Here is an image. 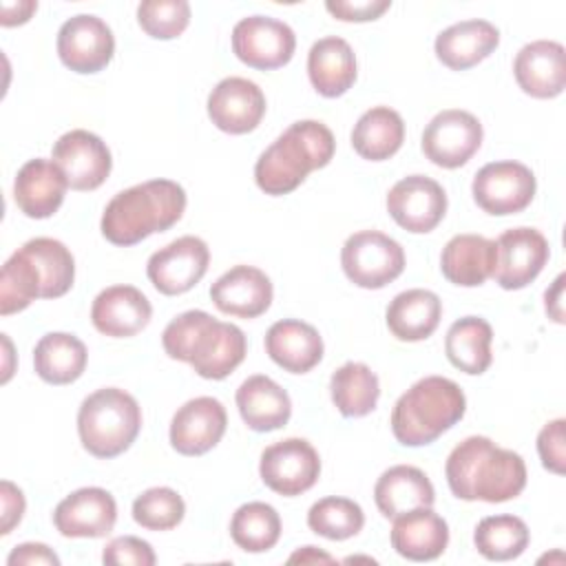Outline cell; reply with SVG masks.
Segmentation results:
<instances>
[{"instance_id": "38", "label": "cell", "mask_w": 566, "mask_h": 566, "mask_svg": "<svg viewBox=\"0 0 566 566\" xmlns=\"http://www.w3.org/2000/svg\"><path fill=\"white\" fill-rule=\"evenodd\" d=\"M230 535L245 553H265L281 537V517L265 502L241 504L230 520Z\"/></svg>"}, {"instance_id": "30", "label": "cell", "mask_w": 566, "mask_h": 566, "mask_svg": "<svg viewBox=\"0 0 566 566\" xmlns=\"http://www.w3.org/2000/svg\"><path fill=\"white\" fill-rule=\"evenodd\" d=\"M374 500L378 511L394 520L407 511L433 506L436 491L424 471L411 464H396L378 478L374 486Z\"/></svg>"}, {"instance_id": "13", "label": "cell", "mask_w": 566, "mask_h": 566, "mask_svg": "<svg viewBox=\"0 0 566 566\" xmlns=\"http://www.w3.org/2000/svg\"><path fill=\"white\" fill-rule=\"evenodd\" d=\"M51 159L62 170L69 188L73 190L99 188L113 168L106 142H102V137L84 128L64 133L53 144Z\"/></svg>"}, {"instance_id": "45", "label": "cell", "mask_w": 566, "mask_h": 566, "mask_svg": "<svg viewBox=\"0 0 566 566\" xmlns=\"http://www.w3.org/2000/svg\"><path fill=\"white\" fill-rule=\"evenodd\" d=\"M391 7V0H327L325 9L343 22H369L378 20L387 9Z\"/></svg>"}, {"instance_id": "39", "label": "cell", "mask_w": 566, "mask_h": 566, "mask_svg": "<svg viewBox=\"0 0 566 566\" xmlns=\"http://www.w3.org/2000/svg\"><path fill=\"white\" fill-rule=\"evenodd\" d=\"M35 298H42V276L31 256L20 248L4 261L0 272V314L22 312Z\"/></svg>"}, {"instance_id": "48", "label": "cell", "mask_w": 566, "mask_h": 566, "mask_svg": "<svg viewBox=\"0 0 566 566\" xmlns=\"http://www.w3.org/2000/svg\"><path fill=\"white\" fill-rule=\"evenodd\" d=\"M38 9V2L33 0H18V2H2V13H0V24L2 27H15L24 24L31 13Z\"/></svg>"}, {"instance_id": "10", "label": "cell", "mask_w": 566, "mask_h": 566, "mask_svg": "<svg viewBox=\"0 0 566 566\" xmlns=\"http://www.w3.org/2000/svg\"><path fill=\"white\" fill-rule=\"evenodd\" d=\"M482 124L475 115L460 108L440 111L422 133L424 157L440 168L464 166L482 146Z\"/></svg>"}, {"instance_id": "6", "label": "cell", "mask_w": 566, "mask_h": 566, "mask_svg": "<svg viewBox=\"0 0 566 566\" xmlns=\"http://www.w3.org/2000/svg\"><path fill=\"white\" fill-rule=\"evenodd\" d=\"M142 429L137 400L117 387H104L86 396L77 411V433L82 447L95 458L124 453Z\"/></svg>"}, {"instance_id": "46", "label": "cell", "mask_w": 566, "mask_h": 566, "mask_svg": "<svg viewBox=\"0 0 566 566\" xmlns=\"http://www.w3.org/2000/svg\"><path fill=\"white\" fill-rule=\"evenodd\" d=\"M0 500H2V524H0V533L2 535H9L11 528L15 524H20L22 515H24V495L22 491L9 482V480H2L0 482Z\"/></svg>"}, {"instance_id": "11", "label": "cell", "mask_w": 566, "mask_h": 566, "mask_svg": "<svg viewBox=\"0 0 566 566\" xmlns=\"http://www.w3.org/2000/svg\"><path fill=\"white\" fill-rule=\"evenodd\" d=\"M296 49V35L290 24L268 18L250 15L234 24L232 29V51L234 55L259 71H272L285 66Z\"/></svg>"}, {"instance_id": "8", "label": "cell", "mask_w": 566, "mask_h": 566, "mask_svg": "<svg viewBox=\"0 0 566 566\" xmlns=\"http://www.w3.org/2000/svg\"><path fill=\"white\" fill-rule=\"evenodd\" d=\"M535 175L520 161H491L482 166L471 184L475 203L495 217L522 212L535 197Z\"/></svg>"}, {"instance_id": "26", "label": "cell", "mask_w": 566, "mask_h": 566, "mask_svg": "<svg viewBox=\"0 0 566 566\" xmlns=\"http://www.w3.org/2000/svg\"><path fill=\"white\" fill-rule=\"evenodd\" d=\"M500 44V31L486 20H462L436 38V57L451 71H467L486 60Z\"/></svg>"}, {"instance_id": "3", "label": "cell", "mask_w": 566, "mask_h": 566, "mask_svg": "<svg viewBox=\"0 0 566 566\" xmlns=\"http://www.w3.org/2000/svg\"><path fill=\"white\" fill-rule=\"evenodd\" d=\"M186 210V190L172 179H150L117 192L104 208L102 234L113 245H135L172 228Z\"/></svg>"}, {"instance_id": "19", "label": "cell", "mask_w": 566, "mask_h": 566, "mask_svg": "<svg viewBox=\"0 0 566 566\" xmlns=\"http://www.w3.org/2000/svg\"><path fill=\"white\" fill-rule=\"evenodd\" d=\"M115 522V497L99 486L73 491L53 511V524L64 537H104L113 531Z\"/></svg>"}, {"instance_id": "50", "label": "cell", "mask_w": 566, "mask_h": 566, "mask_svg": "<svg viewBox=\"0 0 566 566\" xmlns=\"http://www.w3.org/2000/svg\"><path fill=\"white\" fill-rule=\"evenodd\" d=\"M290 564H294V562H301V564H316V562H334V557L332 555H327V553H323V551H318L316 546H303L301 551H296L294 555H290V559H287Z\"/></svg>"}, {"instance_id": "5", "label": "cell", "mask_w": 566, "mask_h": 566, "mask_svg": "<svg viewBox=\"0 0 566 566\" xmlns=\"http://www.w3.org/2000/svg\"><path fill=\"white\" fill-rule=\"evenodd\" d=\"M467 398L458 382L444 376H424L394 405L391 433L405 447H424L462 420Z\"/></svg>"}, {"instance_id": "27", "label": "cell", "mask_w": 566, "mask_h": 566, "mask_svg": "<svg viewBox=\"0 0 566 566\" xmlns=\"http://www.w3.org/2000/svg\"><path fill=\"white\" fill-rule=\"evenodd\" d=\"M237 407L243 422L259 433L285 427L292 416L287 391L263 374H254L241 382L237 389Z\"/></svg>"}, {"instance_id": "18", "label": "cell", "mask_w": 566, "mask_h": 566, "mask_svg": "<svg viewBox=\"0 0 566 566\" xmlns=\"http://www.w3.org/2000/svg\"><path fill=\"white\" fill-rule=\"evenodd\" d=\"M265 115L263 91L245 77H226L208 95V117L230 135L254 130Z\"/></svg>"}, {"instance_id": "22", "label": "cell", "mask_w": 566, "mask_h": 566, "mask_svg": "<svg viewBox=\"0 0 566 566\" xmlns=\"http://www.w3.org/2000/svg\"><path fill=\"white\" fill-rule=\"evenodd\" d=\"M150 301L133 285H111L102 290L91 307L95 329L111 338L135 336L150 323Z\"/></svg>"}, {"instance_id": "36", "label": "cell", "mask_w": 566, "mask_h": 566, "mask_svg": "<svg viewBox=\"0 0 566 566\" xmlns=\"http://www.w3.org/2000/svg\"><path fill=\"white\" fill-rule=\"evenodd\" d=\"M531 533L517 515H489L478 522L473 544L478 553L491 562H509L520 557L528 546Z\"/></svg>"}, {"instance_id": "34", "label": "cell", "mask_w": 566, "mask_h": 566, "mask_svg": "<svg viewBox=\"0 0 566 566\" xmlns=\"http://www.w3.org/2000/svg\"><path fill=\"white\" fill-rule=\"evenodd\" d=\"M491 340L493 329L484 318L464 316L449 327L444 338V352L455 369L469 376H480L489 369L493 360Z\"/></svg>"}, {"instance_id": "33", "label": "cell", "mask_w": 566, "mask_h": 566, "mask_svg": "<svg viewBox=\"0 0 566 566\" xmlns=\"http://www.w3.org/2000/svg\"><path fill=\"white\" fill-rule=\"evenodd\" d=\"M405 142V122L398 111L389 106H374L365 111L352 130L354 150L369 161H385L394 157Z\"/></svg>"}, {"instance_id": "28", "label": "cell", "mask_w": 566, "mask_h": 566, "mask_svg": "<svg viewBox=\"0 0 566 566\" xmlns=\"http://www.w3.org/2000/svg\"><path fill=\"white\" fill-rule=\"evenodd\" d=\"M495 256V241L482 234H455L442 248L440 270L453 285L478 287L493 274Z\"/></svg>"}, {"instance_id": "1", "label": "cell", "mask_w": 566, "mask_h": 566, "mask_svg": "<svg viewBox=\"0 0 566 566\" xmlns=\"http://www.w3.org/2000/svg\"><path fill=\"white\" fill-rule=\"evenodd\" d=\"M444 475L451 493L464 502L500 504L515 500L526 486L520 453L497 447L486 436H469L447 458Z\"/></svg>"}, {"instance_id": "44", "label": "cell", "mask_w": 566, "mask_h": 566, "mask_svg": "<svg viewBox=\"0 0 566 566\" xmlns=\"http://www.w3.org/2000/svg\"><path fill=\"white\" fill-rule=\"evenodd\" d=\"M564 418L551 420L542 427L537 436V453L544 464V469L562 475L566 464V433H564Z\"/></svg>"}, {"instance_id": "2", "label": "cell", "mask_w": 566, "mask_h": 566, "mask_svg": "<svg viewBox=\"0 0 566 566\" xmlns=\"http://www.w3.org/2000/svg\"><path fill=\"white\" fill-rule=\"evenodd\" d=\"M164 352L172 360L188 363L201 378L223 380L245 358V334L212 318L203 310H188L175 316L161 334Z\"/></svg>"}, {"instance_id": "14", "label": "cell", "mask_w": 566, "mask_h": 566, "mask_svg": "<svg viewBox=\"0 0 566 566\" xmlns=\"http://www.w3.org/2000/svg\"><path fill=\"white\" fill-rule=\"evenodd\" d=\"M387 212L407 232H431L447 212L444 188L424 175H409L387 192Z\"/></svg>"}, {"instance_id": "25", "label": "cell", "mask_w": 566, "mask_h": 566, "mask_svg": "<svg viewBox=\"0 0 566 566\" xmlns=\"http://www.w3.org/2000/svg\"><path fill=\"white\" fill-rule=\"evenodd\" d=\"M268 356L290 374H307L323 358V338L318 329L305 321H276L265 334Z\"/></svg>"}, {"instance_id": "16", "label": "cell", "mask_w": 566, "mask_h": 566, "mask_svg": "<svg viewBox=\"0 0 566 566\" xmlns=\"http://www.w3.org/2000/svg\"><path fill=\"white\" fill-rule=\"evenodd\" d=\"M493 279L504 290H522L544 270L548 261V241L535 228H511L495 241Z\"/></svg>"}, {"instance_id": "41", "label": "cell", "mask_w": 566, "mask_h": 566, "mask_svg": "<svg viewBox=\"0 0 566 566\" xmlns=\"http://www.w3.org/2000/svg\"><path fill=\"white\" fill-rule=\"evenodd\" d=\"M186 504L170 486H153L135 497L133 520L148 531H170L181 524Z\"/></svg>"}, {"instance_id": "4", "label": "cell", "mask_w": 566, "mask_h": 566, "mask_svg": "<svg viewBox=\"0 0 566 566\" xmlns=\"http://www.w3.org/2000/svg\"><path fill=\"white\" fill-rule=\"evenodd\" d=\"M334 135L316 119L290 124L256 159L254 181L272 197L296 190L312 170L325 168L334 157Z\"/></svg>"}, {"instance_id": "21", "label": "cell", "mask_w": 566, "mask_h": 566, "mask_svg": "<svg viewBox=\"0 0 566 566\" xmlns=\"http://www.w3.org/2000/svg\"><path fill=\"white\" fill-rule=\"evenodd\" d=\"M520 88L537 99L557 97L566 84V53L559 42L535 40L524 44L513 62Z\"/></svg>"}, {"instance_id": "24", "label": "cell", "mask_w": 566, "mask_h": 566, "mask_svg": "<svg viewBox=\"0 0 566 566\" xmlns=\"http://www.w3.org/2000/svg\"><path fill=\"white\" fill-rule=\"evenodd\" d=\"M69 184L53 159H29L15 175L13 201L29 219H46L57 212Z\"/></svg>"}, {"instance_id": "31", "label": "cell", "mask_w": 566, "mask_h": 566, "mask_svg": "<svg viewBox=\"0 0 566 566\" xmlns=\"http://www.w3.org/2000/svg\"><path fill=\"white\" fill-rule=\"evenodd\" d=\"M385 318L389 332L398 340L418 343L438 329L442 318V301L431 290H405L391 298Z\"/></svg>"}, {"instance_id": "23", "label": "cell", "mask_w": 566, "mask_h": 566, "mask_svg": "<svg viewBox=\"0 0 566 566\" xmlns=\"http://www.w3.org/2000/svg\"><path fill=\"white\" fill-rule=\"evenodd\" d=\"M389 539L400 557L431 562L444 553L449 544V526L436 511H431V506H420L394 517Z\"/></svg>"}, {"instance_id": "32", "label": "cell", "mask_w": 566, "mask_h": 566, "mask_svg": "<svg viewBox=\"0 0 566 566\" xmlns=\"http://www.w3.org/2000/svg\"><path fill=\"white\" fill-rule=\"evenodd\" d=\"M86 345L66 332L44 334L33 349L35 374L49 385H71L86 369Z\"/></svg>"}, {"instance_id": "20", "label": "cell", "mask_w": 566, "mask_h": 566, "mask_svg": "<svg viewBox=\"0 0 566 566\" xmlns=\"http://www.w3.org/2000/svg\"><path fill=\"white\" fill-rule=\"evenodd\" d=\"M272 281L254 265H234L210 287L219 312L237 318H256L272 305Z\"/></svg>"}, {"instance_id": "43", "label": "cell", "mask_w": 566, "mask_h": 566, "mask_svg": "<svg viewBox=\"0 0 566 566\" xmlns=\"http://www.w3.org/2000/svg\"><path fill=\"white\" fill-rule=\"evenodd\" d=\"M155 551L153 546L142 539V537H135V535H122V537H115L111 539L106 546H104V553H102V562L108 564V566H153L155 564Z\"/></svg>"}, {"instance_id": "47", "label": "cell", "mask_w": 566, "mask_h": 566, "mask_svg": "<svg viewBox=\"0 0 566 566\" xmlns=\"http://www.w3.org/2000/svg\"><path fill=\"white\" fill-rule=\"evenodd\" d=\"M7 564L9 566H18V564H27V566H33V564H51V566H57L60 564V557L46 546V544H35V542H27V544H20L11 551V555L7 557Z\"/></svg>"}, {"instance_id": "49", "label": "cell", "mask_w": 566, "mask_h": 566, "mask_svg": "<svg viewBox=\"0 0 566 566\" xmlns=\"http://www.w3.org/2000/svg\"><path fill=\"white\" fill-rule=\"evenodd\" d=\"M562 290H564V274H559L553 283L551 290H546L544 294V307L546 314L555 321V323H564V307H562Z\"/></svg>"}, {"instance_id": "29", "label": "cell", "mask_w": 566, "mask_h": 566, "mask_svg": "<svg viewBox=\"0 0 566 566\" xmlns=\"http://www.w3.org/2000/svg\"><path fill=\"white\" fill-rule=\"evenodd\" d=\"M307 75L323 97H340L356 82V55L338 35L321 38L307 53Z\"/></svg>"}, {"instance_id": "9", "label": "cell", "mask_w": 566, "mask_h": 566, "mask_svg": "<svg viewBox=\"0 0 566 566\" xmlns=\"http://www.w3.org/2000/svg\"><path fill=\"white\" fill-rule=\"evenodd\" d=\"M259 473L268 489L294 497L316 484L321 475V458L307 440L285 438L261 453Z\"/></svg>"}, {"instance_id": "12", "label": "cell", "mask_w": 566, "mask_h": 566, "mask_svg": "<svg viewBox=\"0 0 566 566\" xmlns=\"http://www.w3.org/2000/svg\"><path fill=\"white\" fill-rule=\"evenodd\" d=\"M210 250L203 239L186 234L150 254L146 274L153 287L166 296L192 290L206 274Z\"/></svg>"}, {"instance_id": "17", "label": "cell", "mask_w": 566, "mask_h": 566, "mask_svg": "<svg viewBox=\"0 0 566 566\" xmlns=\"http://www.w3.org/2000/svg\"><path fill=\"white\" fill-rule=\"evenodd\" d=\"M228 416L212 396H199L184 402L170 422V444L181 455H203L226 433Z\"/></svg>"}, {"instance_id": "40", "label": "cell", "mask_w": 566, "mask_h": 566, "mask_svg": "<svg viewBox=\"0 0 566 566\" xmlns=\"http://www.w3.org/2000/svg\"><path fill=\"white\" fill-rule=\"evenodd\" d=\"M307 526L325 539H349L365 526V513L360 504L349 497L329 495L314 502L307 511Z\"/></svg>"}, {"instance_id": "37", "label": "cell", "mask_w": 566, "mask_h": 566, "mask_svg": "<svg viewBox=\"0 0 566 566\" xmlns=\"http://www.w3.org/2000/svg\"><path fill=\"white\" fill-rule=\"evenodd\" d=\"M22 250L40 270L42 298H57L71 290L75 279V261L62 241L51 237H35L27 241Z\"/></svg>"}, {"instance_id": "35", "label": "cell", "mask_w": 566, "mask_h": 566, "mask_svg": "<svg viewBox=\"0 0 566 566\" xmlns=\"http://www.w3.org/2000/svg\"><path fill=\"white\" fill-rule=\"evenodd\" d=\"M334 407L345 418H363L376 409L380 398L378 376L365 363H345L329 378Z\"/></svg>"}, {"instance_id": "15", "label": "cell", "mask_w": 566, "mask_h": 566, "mask_svg": "<svg viewBox=\"0 0 566 566\" xmlns=\"http://www.w3.org/2000/svg\"><path fill=\"white\" fill-rule=\"evenodd\" d=\"M115 53L111 27L91 13L69 18L57 31V55L62 64L75 73L102 71Z\"/></svg>"}, {"instance_id": "42", "label": "cell", "mask_w": 566, "mask_h": 566, "mask_svg": "<svg viewBox=\"0 0 566 566\" xmlns=\"http://www.w3.org/2000/svg\"><path fill=\"white\" fill-rule=\"evenodd\" d=\"M137 22L146 35L155 40H172L186 31L190 22V4L186 0H146L137 7Z\"/></svg>"}, {"instance_id": "7", "label": "cell", "mask_w": 566, "mask_h": 566, "mask_svg": "<svg viewBox=\"0 0 566 566\" xmlns=\"http://www.w3.org/2000/svg\"><path fill=\"white\" fill-rule=\"evenodd\" d=\"M345 276L365 290H380L405 270L402 245L385 232L360 230L347 237L340 250Z\"/></svg>"}]
</instances>
